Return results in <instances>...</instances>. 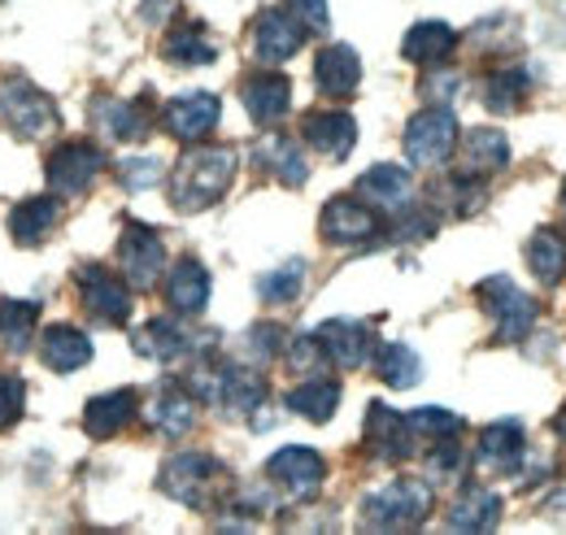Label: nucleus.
<instances>
[{"instance_id": "obj_1", "label": "nucleus", "mask_w": 566, "mask_h": 535, "mask_svg": "<svg viewBox=\"0 0 566 535\" xmlns=\"http://www.w3.org/2000/svg\"><path fill=\"white\" fill-rule=\"evenodd\" d=\"M235 179V148L222 144H201L192 153L179 157L175 175H170V201L184 213L210 209L213 201H222V192Z\"/></svg>"}, {"instance_id": "obj_2", "label": "nucleus", "mask_w": 566, "mask_h": 535, "mask_svg": "<svg viewBox=\"0 0 566 535\" xmlns=\"http://www.w3.org/2000/svg\"><path fill=\"white\" fill-rule=\"evenodd\" d=\"M361 514L375 532H410L431 514V487L423 479H392L361 505Z\"/></svg>"}, {"instance_id": "obj_3", "label": "nucleus", "mask_w": 566, "mask_h": 535, "mask_svg": "<svg viewBox=\"0 0 566 535\" xmlns=\"http://www.w3.org/2000/svg\"><path fill=\"white\" fill-rule=\"evenodd\" d=\"M222 483H227V470L206 453H179L161 470V492H170L175 501H184L192 510H210Z\"/></svg>"}, {"instance_id": "obj_4", "label": "nucleus", "mask_w": 566, "mask_h": 535, "mask_svg": "<svg viewBox=\"0 0 566 535\" xmlns=\"http://www.w3.org/2000/svg\"><path fill=\"white\" fill-rule=\"evenodd\" d=\"M0 123L13 135H22V139H40V135H49L57 127V109L27 78H9L0 87Z\"/></svg>"}, {"instance_id": "obj_5", "label": "nucleus", "mask_w": 566, "mask_h": 535, "mask_svg": "<svg viewBox=\"0 0 566 535\" xmlns=\"http://www.w3.org/2000/svg\"><path fill=\"white\" fill-rule=\"evenodd\" d=\"M475 296L484 301V310L496 318V339H501V344H514V339H523V335L532 332V323H536V301H532L523 287H514V279L493 274V279H484V283L475 287Z\"/></svg>"}, {"instance_id": "obj_6", "label": "nucleus", "mask_w": 566, "mask_h": 535, "mask_svg": "<svg viewBox=\"0 0 566 535\" xmlns=\"http://www.w3.org/2000/svg\"><path fill=\"white\" fill-rule=\"evenodd\" d=\"M266 479L280 487L287 501H310V496H318V487H323V479H327V462H323L314 449L292 444V449H280V453L266 462Z\"/></svg>"}, {"instance_id": "obj_7", "label": "nucleus", "mask_w": 566, "mask_h": 535, "mask_svg": "<svg viewBox=\"0 0 566 535\" xmlns=\"http://www.w3.org/2000/svg\"><path fill=\"white\" fill-rule=\"evenodd\" d=\"M453 144H458V118L449 109H423L406 127V157L415 166H440V161H449Z\"/></svg>"}, {"instance_id": "obj_8", "label": "nucleus", "mask_w": 566, "mask_h": 535, "mask_svg": "<svg viewBox=\"0 0 566 535\" xmlns=\"http://www.w3.org/2000/svg\"><path fill=\"white\" fill-rule=\"evenodd\" d=\"M78 296L92 310V318H101L109 327H123L132 318V292H127V283L118 274H109L105 266L78 270Z\"/></svg>"}, {"instance_id": "obj_9", "label": "nucleus", "mask_w": 566, "mask_h": 535, "mask_svg": "<svg viewBox=\"0 0 566 535\" xmlns=\"http://www.w3.org/2000/svg\"><path fill=\"white\" fill-rule=\"evenodd\" d=\"M101 166H105V157H101L96 144L71 139V144H62V148L49 157V188H53L57 197H78V192L92 188V179L101 175Z\"/></svg>"}, {"instance_id": "obj_10", "label": "nucleus", "mask_w": 566, "mask_h": 535, "mask_svg": "<svg viewBox=\"0 0 566 535\" xmlns=\"http://www.w3.org/2000/svg\"><path fill=\"white\" fill-rule=\"evenodd\" d=\"M118 262H123V279H127L132 287H140V292L153 287L161 266H166V249H161L157 231L132 222V227L123 231V240H118Z\"/></svg>"}, {"instance_id": "obj_11", "label": "nucleus", "mask_w": 566, "mask_h": 535, "mask_svg": "<svg viewBox=\"0 0 566 535\" xmlns=\"http://www.w3.org/2000/svg\"><path fill=\"white\" fill-rule=\"evenodd\" d=\"M318 227H323V235H327L332 244H366V240L379 235V213H375L370 204L336 197V201H327Z\"/></svg>"}, {"instance_id": "obj_12", "label": "nucleus", "mask_w": 566, "mask_h": 535, "mask_svg": "<svg viewBox=\"0 0 566 535\" xmlns=\"http://www.w3.org/2000/svg\"><path fill=\"white\" fill-rule=\"evenodd\" d=\"M366 440H370V453H375L379 462H401V458L415 453V431H410V422H406L397 409H388V405H370V409H366Z\"/></svg>"}, {"instance_id": "obj_13", "label": "nucleus", "mask_w": 566, "mask_h": 535, "mask_svg": "<svg viewBox=\"0 0 566 535\" xmlns=\"http://www.w3.org/2000/svg\"><path fill=\"white\" fill-rule=\"evenodd\" d=\"M218 96L213 92H184L166 105V132L175 139H206V135L218 127Z\"/></svg>"}, {"instance_id": "obj_14", "label": "nucleus", "mask_w": 566, "mask_h": 535, "mask_svg": "<svg viewBox=\"0 0 566 535\" xmlns=\"http://www.w3.org/2000/svg\"><path fill=\"white\" fill-rule=\"evenodd\" d=\"M318 344L327 353V361H336L340 370H357L370 361L375 353V339H370V327H361L354 318H332L318 327Z\"/></svg>"}, {"instance_id": "obj_15", "label": "nucleus", "mask_w": 566, "mask_h": 535, "mask_svg": "<svg viewBox=\"0 0 566 535\" xmlns=\"http://www.w3.org/2000/svg\"><path fill=\"white\" fill-rule=\"evenodd\" d=\"M301 44H305V27L287 9H266L253 27V49H258L262 62H287Z\"/></svg>"}, {"instance_id": "obj_16", "label": "nucleus", "mask_w": 566, "mask_h": 535, "mask_svg": "<svg viewBox=\"0 0 566 535\" xmlns=\"http://www.w3.org/2000/svg\"><path fill=\"white\" fill-rule=\"evenodd\" d=\"M244 105H249L258 127H275V123H283V114L292 109V83L283 74H271V70L253 74L244 83Z\"/></svg>"}, {"instance_id": "obj_17", "label": "nucleus", "mask_w": 566, "mask_h": 535, "mask_svg": "<svg viewBox=\"0 0 566 535\" xmlns=\"http://www.w3.org/2000/svg\"><path fill=\"white\" fill-rule=\"evenodd\" d=\"M301 132H305V144H314V148H318L323 157H332V161H345L357 144V123L349 114H340V109H332V114H310Z\"/></svg>"}, {"instance_id": "obj_18", "label": "nucleus", "mask_w": 566, "mask_h": 535, "mask_svg": "<svg viewBox=\"0 0 566 535\" xmlns=\"http://www.w3.org/2000/svg\"><path fill=\"white\" fill-rule=\"evenodd\" d=\"M357 192L375 204V209L397 213V209L410 204L415 183H410V170H406V166H388V161H384V166H375V170H366V175L357 179Z\"/></svg>"}, {"instance_id": "obj_19", "label": "nucleus", "mask_w": 566, "mask_h": 535, "mask_svg": "<svg viewBox=\"0 0 566 535\" xmlns=\"http://www.w3.org/2000/svg\"><path fill=\"white\" fill-rule=\"evenodd\" d=\"M166 301L179 314H201L210 305V270L201 266L197 258H184L166 279Z\"/></svg>"}, {"instance_id": "obj_20", "label": "nucleus", "mask_w": 566, "mask_h": 535, "mask_svg": "<svg viewBox=\"0 0 566 535\" xmlns=\"http://www.w3.org/2000/svg\"><path fill=\"white\" fill-rule=\"evenodd\" d=\"M132 418H136V392H132V388L92 397L87 409H83V427H87L92 440H109V436H118Z\"/></svg>"}, {"instance_id": "obj_21", "label": "nucleus", "mask_w": 566, "mask_h": 535, "mask_svg": "<svg viewBox=\"0 0 566 535\" xmlns=\"http://www.w3.org/2000/svg\"><path fill=\"white\" fill-rule=\"evenodd\" d=\"M496 523H501V496L480 487V483H471L449 510V527L453 532H493Z\"/></svg>"}, {"instance_id": "obj_22", "label": "nucleus", "mask_w": 566, "mask_h": 535, "mask_svg": "<svg viewBox=\"0 0 566 535\" xmlns=\"http://www.w3.org/2000/svg\"><path fill=\"white\" fill-rule=\"evenodd\" d=\"M523 458V427L518 422H493L480 431V466L496 474H514Z\"/></svg>"}, {"instance_id": "obj_23", "label": "nucleus", "mask_w": 566, "mask_h": 535, "mask_svg": "<svg viewBox=\"0 0 566 535\" xmlns=\"http://www.w3.org/2000/svg\"><path fill=\"white\" fill-rule=\"evenodd\" d=\"M40 357H44V366H49V370L71 375V370H78V366H87V361H92V344H87V335L78 332V327L57 323V327H49V332H44V348H40Z\"/></svg>"}, {"instance_id": "obj_24", "label": "nucleus", "mask_w": 566, "mask_h": 535, "mask_svg": "<svg viewBox=\"0 0 566 535\" xmlns=\"http://www.w3.org/2000/svg\"><path fill=\"white\" fill-rule=\"evenodd\" d=\"M314 74H318V87L327 96H349V92H357V83H361V62H357V53L349 44H332V49L318 53Z\"/></svg>"}, {"instance_id": "obj_25", "label": "nucleus", "mask_w": 566, "mask_h": 535, "mask_svg": "<svg viewBox=\"0 0 566 535\" xmlns=\"http://www.w3.org/2000/svg\"><path fill=\"white\" fill-rule=\"evenodd\" d=\"M453 44H458V35H453L449 22H419L401 40V57L415 62V66H436V62H444L453 53Z\"/></svg>"}, {"instance_id": "obj_26", "label": "nucleus", "mask_w": 566, "mask_h": 535, "mask_svg": "<svg viewBox=\"0 0 566 535\" xmlns=\"http://www.w3.org/2000/svg\"><path fill=\"white\" fill-rule=\"evenodd\" d=\"M53 227H57V201H49V197H31V201H22L9 213V235H13V244H22V249L40 244Z\"/></svg>"}, {"instance_id": "obj_27", "label": "nucleus", "mask_w": 566, "mask_h": 535, "mask_svg": "<svg viewBox=\"0 0 566 535\" xmlns=\"http://www.w3.org/2000/svg\"><path fill=\"white\" fill-rule=\"evenodd\" d=\"M96 127L109 135V139H144L148 135V109H144L140 101L105 96L96 105Z\"/></svg>"}, {"instance_id": "obj_28", "label": "nucleus", "mask_w": 566, "mask_h": 535, "mask_svg": "<svg viewBox=\"0 0 566 535\" xmlns=\"http://www.w3.org/2000/svg\"><path fill=\"white\" fill-rule=\"evenodd\" d=\"M148 422H153L161 436H170V440L188 436V431H192V422H197L192 397H188L184 388H166L157 401L148 405Z\"/></svg>"}, {"instance_id": "obj_29", "label": "nucleus", "mask_w": 566, "mask_h": 535, "mask_svg": "<svg viewBox=\"0 0 566 535\" xmlns=\"http://www.w3.org/2000/svg\"><path fill=\"white\" fill-rule=\"evenodd\" d=\"M258 157L271 166V175L287 183V188H301L305 179H310V166H305V153L292 144V139H283V135H266L262 144H258Z\"/></svg>"}, {"instance_id": "obj_30", "label": "nucleus", "mask_w": 566, "mask_h": 535, "mask_svg": "<svg viewBox=\"0 0 566 535\" xmlns=\"http://www.w3.org/2000/svg\"><path fill=\"white\" fill-rule=\"evenodd\" d=\"M213 53L218 49H213V40L206 35L201 22H184L166 35V62H175V66H210Z\"/></svg>"}, {"instance_id": "obj_31", "label": "nucleus", "mask_w": 566, "mask_h": 535, "mask_svg": "<svg viewBox=\"0 0 566 535\" xmlns=\"http://www.w3.org/2000/svg\"><path fill=\"white\" fill-rule=\"evenodd\" d=\"M462 161H467L471 175L501 170L510 161V139L501 132H493V127H475V132H467V139H462Z\"/></svg>"}, {"instance_id": "obj_32", "label": "nucleus", "mask_w": 566, "mask_h": 535, "mask_svg": "<svg viewBox=\"0 0 566 535\" xmlns=\"http://www.w3.org/2000/svg\"><path fill=\"white\" fill-rule=\"evenodd\" d=\"M136 353L153 361H179L188 353V335L179 332L170 318H153L136 332Z\"/></svg>"}, {"instance_id": "obj_33", "label": "nucleus", "mask_w": 566, "mask_h": 535, "mask_svg": "<svg viewBox=\"0 0 566 535\" xmlns=\"http://www.w3.org/2000/svg\"><path fill=\"white\" fill-rule=\"evenodd\" d=\"M336 405H340V384H332V379H310L287 392V409L310 422H327L336 413Z\"/></svg>"}, {"instance_id": "obj_34", "label": "nucleus", "mask_w": 566, "mask_h": 535, "mask_svg": "<svg viewBox=\"0 0 566 535\" xmlns=\"http://www.w3.org/2000/svg\"><path fill=\"white\" fill-rule=\"evenodd\" d=\"M375 370H379V379L388 388H415L419 375H423V361H419V353L410 344H384L375 353Z\"/></svg>"}, {"instance_id": "obj_35", "label": "nucleus", "mask_w": 566, "mask_h": 535, "mask_svg": "<svg viewBox=\"0 0 566 535\" xmlns=\"http://www.w3.org/2000/svg\"><path fill=\"white\" fill-rule=\"evenodd\" d=\"M527 266L541 283H558L566 274V235L563 231H536L527 240Z\"/></svg>"}, {"instance_id": "obj_36", "label": "nucleus", "mask_w": 566, "mask_h": 535, "mask_svg": "<svg viewBox=\"0 0 566 535\" xmlns=\"http://www.w3.org/2000/svg\"><path fill=\"white\" fill-rule=\"evenodd\" d=\"M35 323H40V305L31 301H0V344L22 353L27 339L35 335Z\"/></svg>"}, {"instance_id": "obj_37", "label": "nucleus", "mask_w": 566, "mask_h": 535, "mask_svg": "<svg viewBox=\"0 0 566 535\" xmlns=\"http://www.w3.org/2000/svg\"><path fill=\"white\" fill-rule=\"evenodd\" d=\"M523 92H527V74L514 66L493 70V74L484 78V105H489L493 114H514V109L523 105Z\"/></svg>"}, {"instance_id": "obj_38", "label": "nucleus", "mask_w": 566, "mask_h": 535, "mask_svg": "<svg viewBox=\"0 0 566 535\" xmlns=\"http://www.w3.org/2000/svg\"><path fill=\"white\" fill-rule=\"evenodd\" d=\"M410 431H415V440H444V436H458L462 431V418L458 413H449V409H440V405H423V409H415L410 418Z\"/></svg>"}, {"instance_id": "obj_39", "label": "nucleus", "mask_w": 566, "mask_h": 535, "mask_svg": "<svg viewBox=\"0 0 566 535\" xmlns=\"http://www.w3.org/2000/svg\"><path fill=\"white\" fill-rule=\"evenodd\" d=\"M301 283H305V266H301V262H287V266L271 270V274L258 283V292H262L266 301L283 305V301H292V296L301 292Z\"/></svg>"}, {"instance_id": "obj_40", "label": "nucleus", "mask_w": 566, "mask_h": 535, "mask_svg": "<svg viewBox=\"0 0 566 535\" xmlns=\"http://www.w3.org/2000/svg\"><path fill=\"white\" fill-rule=\"evenodd\" d=\"M283 348H287V366H292L296 375H314V370L327 361V353H323L318 335H296V339H287Z\"/></svg>"}, {"instance_id": "obj_41", "label": "nucleus", "mask_w": 566, "mask_h": 535, "mask_svg": "<svg viewBox=\"0 0 566 535\" xmlns=\"http://www.w3.org/2000/svg\"><path fill=\"white\" fill-rule=\"evenodd\" d=\"M22 401H27V384L18 375H0V431L22 418Z\"/></svg>"}, {"instance_id": "obj_42", "label": "nucleus", "mask_w": 566, "mask_h": 535, "mask_svg": "<svg viewBox=\"0 0 566 535\" xmlns=\"http://www.w3.org/2000/svg\"><path fill=\"white\" fill-rule=\"evenodd\" d=\"M427 470H431V479H458V470H462V444H444V440H436V449H431V458H427Z\"/></svg>"}, {"instance_id": "obj_43", "label": "nucleus", "mask_w": 566, "mask_h": 535, "mask_svg": "<svg viewBox=\"0 0 566 535\" xmlns=\"http://www.w3.org/2000/svg\"><path fill=\"white\" fill-rule=\"evenodd\" d=\"M249 353H253L258 361H271L275 353H283V327H275V323L253 327V332H249Z\"/></svg>"}, {"instance_id": "obj_44", "label": "nucleus", "mask_w": 566, "mask_h": 535, "mask_svg": "<svg viewBox=\"0 0 566 535\" xmlns=\"http://www.w3.org/2000/svg\"><path fill=\"white\" fill-rule=\"evenodd\" d=\"M287 9L301 18L305 31H327V27H332V9H327V0H287Z\"/></svg>"}, {"instance_id": "obj_45", "label": "nucleus", "mask_w": 566, "mask_h": 535, "mask_svg": "<svg viewBox=\"0 0 566 535\" xmlns=\"http://www.w3.org/2000/svg\"><path fill=\"white\" fill-rule=\"evenodd\" d=\"M161 179V166L148 161V157H136V161H123V183L127 188H153Z\"/></svg>"}, {"instance_id": "obj_46", "label": "nucleus", "mask_w": 566, "mask_h": 535, "mask_svg": "<svg viewBox=\"0 0 566 535\" xmlns=\"http://www.w3.org/2000/svg\"><path fill=\"white\" fill-rule=\"evenodd\" d=\"M170 9H175V0H144L140 18H144V22H161Z\"/></svg>"}, {"instance_id": "obj_47", "label": "nucleus", "mask_w": 566, "mask_h": 535, "mask_svg": "<svg viewBox=\"0 0 566 535\" xmlns=\"http://www.w3.org/2000/svg\"><path fill=\"white\" fill-rule=\"evenodd\" d=\"M554 431H558V436H563V440H566V409H563V413H558V418H554Z\"/></svg>"}, {"instance_id": "obj_48", "label": "nucleus", "mask_w": 566, "mask_h": 535, "mask_svg": "<svg viewBox=\"0 0 566 535\" xmlns=\"http://www.w3.org/2000/svg\"><path fill=\"white\" fill-rule=\"evenodd\" d=\"M563 209H566V188H563Z\"/></svg>"}]
</instances>
